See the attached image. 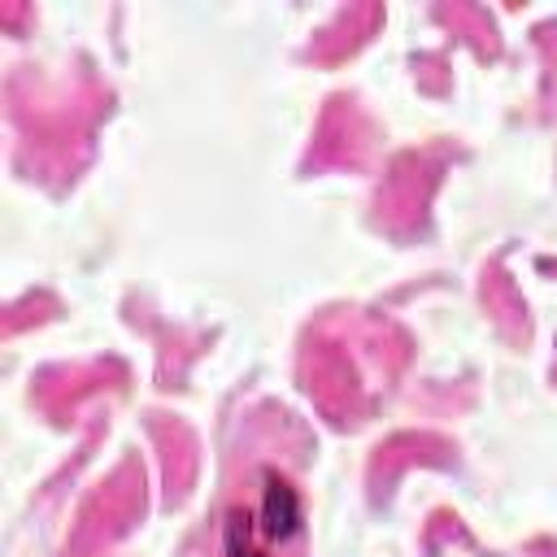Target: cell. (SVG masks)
I'll use <instances>...</instances> for the list:
<instances>
[{
    "label": "cell",
    "instance_id": "cell-1",
    "mask_svg": "<svg viewBox=\"0 0 557 557\" xmlns=\"http://www.w3.org/2000/svg\"><path fill=\"white\" fill-rule=\"evenodd\" d=\"M300 500L283 479H265L252 509H235L226 527V557H296Z\"/></svg>",
    "mask_w": 557,
    "mask_h": 557
}]
</instances>
